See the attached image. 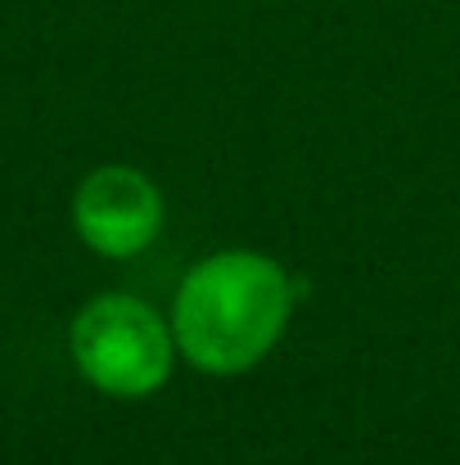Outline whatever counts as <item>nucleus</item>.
<instances>
[{
	"label": "nucleus",
	"instance_id": "1",
	"mask_svg": "<svg viewBox=\"0 0 460 465\" xmlns=\"http://www.w3.org/2000/svg\"><path fill=\"white\" fill-rule=\"evenodd\" d=\"M303 294L307 281H299L280 258L258 249H217L176 285V352L203 375H244L280 348Z\"/></svg>",
	"mask_w": 460,
	"mask_h": 465
},
{
	"label": "nucleus",
	"instance_id": "2",
	"mask_svg": "<svg viewBox=\"0 0 460 465\" xmlns=\"http://www.w3.org/2000/svg\"><path fill=\"white\" fill-rule=\"evenodd\" d=\"M68 357L77 375L118 402H141L167 389L176 371L171 321L136 294H95L68 325Z\"/></svg>",
	"mask_w": 460,
	"mask_h": 465
},
{
	"label": "nucleus",
	"instance_id": "3",
	"mask_svg": "<svg viewBox=\"0 0 460 465\" xmlns=\"http://www.w3.org/2000/svg\"><path fill=\"white\" fill-rule=\"evenodd\" d=\"M73 231L91 253L127 262L162 231V190L132 163H104L73 190Z\"/></svg>",
	"mask_w": 460,
	"mask_h": 465
}]
</instances>
